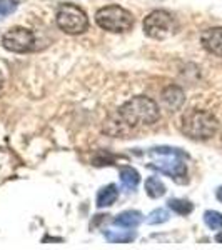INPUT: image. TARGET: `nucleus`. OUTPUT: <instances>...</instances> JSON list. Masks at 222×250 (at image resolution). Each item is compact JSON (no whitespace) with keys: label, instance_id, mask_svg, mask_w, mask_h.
<instances>
[{"label":"nucleus","instance_id":"0eeeda50","mask_svg":"<svg viewBox=\"0 0 222 250\" xmlns=\"http://www.w3.org/2000/svg\"><path fill=\"white\" fill-rule=\"evenodd\" d=\"M164 159L159 162H152L149 164V168H154L159 170L160 173H165L171 179H174L176 182L184 184L187 182V165L184 162V157H177V155H162Z\"/></svg>","mask_w":222,"mask_h":250},{"label":"nucleus","instance_id":"39448f33","mask_svg":"<svg viewBox=\"0 0 222 250\" xmlns=\"http://www.w3.org/2000/svg\"><path fill=\"white\" fill-rule=\"evenodd\" d=\"M176 30L177 22L167 10H154L144 19V34L151 39L164 40L174 35Z\"/></svg>","mask_w":222,"mask_h":250},{"label":"nucleus","instance_id":"9b49d317","mask_svg":"<svg viewBox=\"0 0 222 250\" xmlns=\"http://www.w3.org/2000/svg\"><path fill=\"white\" fill-rule=\"evenodd\" d=\"M140 222H142V213L137 210H126V212L119 213L114 219V224L124 229H134Z\"/></svg>","mask_w":222,"mask_h":250},{"label":"nucleus","instance_id":"f03ea898","mask_svg":"<svg viewBox=\"0 0 222 250\" xmlns=\"http://www.w3.org/2000/svg\"><path fill=\"white\" fill-rule=\"evenodd\" d=\"M182 132L192 140H209L216 135L219 120L207 110H191L182 117Z\"/></svg>","mask_w":222,"mask_h":250},{"label":"nucleus","instance_id":"6e6552de","mask_svg":"<svg viewBox=\"0 0 222 250\" xmlns=\"http://www.w3.org/2000/svg\"><path fill=\"white\" fill-rule=\"evenodd\" d=\"M200 43L209 54L222 57V27H212L202 32L200 35Z\"/></svg>","mask_w":222,"mask_h":250},{"label":"nucleus","instance_id":"423d86ee","mask_svg":"<svg viewBox=\"0 0 222 250\" xmlns=\"http://www.w3.org/2000/svg\"><path fill=\"white\" fill-rule=\"evenodd\" d=\"M2 45L5 50L14 52V54H25L34 48L35 35L34 32L25 29V27H14L3 34Z\"/></svg>","mask_w":222,"mask_h":250},{"label":"nucleus","instance_id":"f257e3e1","mask_svg":"<svg viewBox=\"0 0 222 250\" xmlns=\"http://www.w3.org/2000/svg\"><path fill=\"white\" fill-rule=\"evenodd\" d=\"M159 105L152 99L144 95L132 97L131 100L119 107L115 114V122H109V125L114 127L111 134L127 135L129 132L155 124L159 120Z\"/></svg>","mask_w":222,"mask_h":250},{"label":"nucleus","instance_id":"1a4fd4ad","mask_svg":"<svg viewBox=\"0 0 222 250\" xmlns=\"http://www.w3.org/2000/svg\"><path fill=\"white\" fill-rule=\"evenodd\" d=\"M162 100H164L165 107L171 108L172 112L179 110V108L182 107L184 102H185L184 90L180 87H177V85H169L167 88H164Z\"/></svg>","mask_w":222,"mask_h":250},{"label":"nucleus","instance_id":"a211bd4d","mask_svg":"<svg viewBox=\"0 0 222 250\" xmlns=\"http://www.w3.org/2000/svg\"><path fill=\"white\" fill-rule=\"evenodd\" d=\"M151 155H177V157H184L187 159V154L180 148H176V147H155L151 150Z\"/></svg>","mask_w":222,"mask_h":250},{"label":"nucleus","instance_id":"9d476101","mask_svg":"<svg viewBox=\"0 0 222 250\" xmlns=\"http://www.w3.org/2000/svg\"><path fill=\"white\" fill-rule=\"evenodd\" d=\"M117 197H119V190L114 184L111 185H106L102 187L97 193V207L99 208H104V207H111V205L115 204Z\"/></svg>","mask_w":222,"mask_h":250},{"label":"nucleus","instance_id":"6ab92c4d","mask_svg":"<svg viewBox=\"0 0 222 250\" xmlns=\"http://www.w3.org/2000/svg\"><path fill=\"white\" fill-rule=\"evenodd\" d=\"M17 9V2L15 0H0V19L10 15L12 12Z\"/></svg>","mask_w":222,"mask_h":250},{"label":"nucleus","instance_id":"2eb2a0df","mask_svg":"<svg viewBox=\"0 0 222 250\" xmlns=\"http://www.w3.org/2000/svg\"><path fill=\"white\" fill-rule=\"evenodd\" d=\"M167 207L171 208L172 212L179 213V215H189L194 210V205L189 202V200L184 199H171L167 202Z\"/></svg>","mask_w":222,"mask_h":250},{"label":"nucleus","instance_id":"412c9836","mask_svg":"<svg viewBox=\"0 0 222 250\" xmlns=\"http://www.w3.org/2000/svg\"><path fill=\"white\" fill-rule=\"evenodd\" d=\"M216 242H219V244H222V230L216 235Z\"/></svg>","mask_w":222,"mask_h":250},{"label":"nucleus","instance_id":"7ed1b4c3","mask_svg":"<svg viewBox=\"0 0 222 250\" xmlns=\"http://www.w3.org/2000/svg\"><path fill=\"white\" fill-rule=\"evenodd\" d=\"M95 22L100 29L112 34H124L134 27V17L129 10L119 5H109L97 10Z\"/></svg>","mask_w":222,"mask_h":250},{"label":"nucleus","instance_id":"4be33fe9","mask_svg":"<svg viewBox=\"0 0 222 250\" xmlns=\"http://www.w3.org/2000/svg\"><path fill=\"white\" fill-rule=\"evenodd\" d=\"M2 85H3V75L0 74V90H2Z\"/></svg>","mask_w":222,"mask_h":250},{"label":"nucleus","instance_id":"aec40b11","mask_svg":"<svg viewBox=\"0 0 222 250\" xmlns=\"http://www.w3.org/2000/svg\"><path fill=\"white\" fill-rule=\"evenodd\" d=\"M216 197H217V200L222 204V187H219L217 188V192H216Z\"/></svg>","mask_w":222,"mask_h":250},{"label":"nucleus","instance_id":"f8f14e48","mask_svg":"<svg viewBox=\"0 0 222 250\" xmlns=\"http://www.w3.org/2000/svg\"><path fill=\"white\" fill-rule=\"evenodd\" d=\"M120 182H122L124 188H127V190H134L140 182L139 172L132 167H122L120 168Z\"/></svg>","mask_w":222,"mask_h":250},{"label":"nucleus","instance_id":"f3484780","mask_svg":"<svg viewBox=\"0 0 222 250\" xmlns=\"http://www.w3.org/2000/svg\"><path fill=\"white\" fill-rule=\"evenodd\" d=\"M169 220V212L165 210V208H155V210H152L151 213L147 215V224L151 225H159V224H164V222Z\"/></svg>","mask_w":222,"mask_h":250},{"label":"nucleus","instance_id":"4468645a","mask_svg":"<svg viewBox=\"0 0 222 250\" xmlns=\"http://www.w3.org/2000/svg\"><path fill=\"white\" fill-rule=\"evenodd\" d=\"M145 192H147L149 197H152V199H160V197L165 195V185L160 179H157V177H149L147 180H145Z\"/></svg>","mask_w":222,"mask_h":250},{"label":"nucleus","instance_id":"20e7f679","mask_svg":"<svg viewBox=\"0 0 222 250\" xmlns=\"http://www.w3.org/2000/svg\"><path fill=\"white\" fill-rule=\"evenodd\" d=\"M55 22H57L59 29L68 35L84 34L89 27L86 12L74 3H62L55 15Z\"/></svg>","mask_w":222,"mask_h":250},{"label":"nucleus","instance_id":"dca6fc26","mask_svg":"<svg viewBox=\"0 0 222 250\" xmlns=\"http://www.w3.org/2000/svg\"><path fill=\"white\" fill-rule=\"evenodd\" d=\"M204 222L211 230H221L222 229V213L217 210H207L204 213Z\"/></svg>","mask_w":222,"mask_h":250},{"label":"nucleus","instance_id":"ddd939ff","mask_svg":"<svg viewBox=\"0 0 222 250\" xmlns=\"http://www.w3.org/2000/svg\"><path fill=\"white\" fill-rule=\"evenodd\" d=\"M104 237L112 242V244H129L135 239V233L131 230H115V229H107L104 232Z\"/></svg>","mask_w":222,"mask_h":250}]
</instances>
